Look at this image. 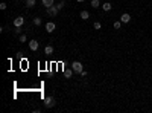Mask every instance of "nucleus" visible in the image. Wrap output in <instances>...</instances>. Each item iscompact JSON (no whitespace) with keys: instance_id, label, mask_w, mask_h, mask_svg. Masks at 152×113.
Here are the masks:
<instances>
[{"instance_id":"nucleus-18","label":"nucleus","mask_w":152,"mask_h":113,"mask_svg":"<svg viewBox=\"0 0 152 113\" xmlns=\"http://www.w3.org/2000/svg\"><path fill=\"white\" fill-rule=\"evenodd\" d=\"M120 26H122V21H116L114 23V29H120Z\"/></svg>"},{"instance_id":"nucleus-7","label":"nucleus","mask_w":152,"mask_h":113,"mask_svg":"<svg viewBox=\"0 0 152 113\" xmlns=\"http://www.w3.org/2000/svg\"><path fill=\"white\" fill-rule=\"evenodd\" d=\"M46 31H47V32H53V31H55V23H52V21L46 23Z\"/></svg>"},{"instance_id":"nucleus-21","label":"nucleus","mask_w":152,"mask_h":113,"mask_svg":"<svg viewBox=\"0 0 152 113\" xmlns=\"http://www.w3.org/2000/svg\"><path fill=\"white\" fill-rule=\"evenodd\" d=\"M14 32H15V34H20L21 29H20V28H15V31H14Z\"/></svg>"},{"instance_id":"nucleus-2","label":"nucleus","mask_w":152,"mask_h":113,"mask_svg":"<svg viewBox=\"0 0 152 113\" xmlns=\"http://www.w3.org/2000/svg\"><path fill=\"white\" fill-rule=\"evenodd\" d=\"M72 69L75 70L76 73H81L84 70L82 69V63H81V61H73V63H72Z\"/></svg>"},{"instance_id":"nucleus-16","label":"nucleus","mask_w":152,"mask_h":113,"mask_svg":"<svg viewBox=\"0 0 152 113\" xmlns=\"http://www.w3.org/2000/svg\"><path fill=\"white\" fill-rule=\"evenodd\" d=\"M93 28H94V29H101V28H102V25L99 23V21H94V25H93Z\"/></svg>"},{"instance_id":"nucleus-13","label":"nucleus","mask_w":152,"mask_h":113,"mask_svg":"<svg viewBox=\"0 0 152 113\" xmlns=\"http://www.w3.org/2000/svg\"><path fill=\"white\" fill-rule=\"evenodd\" d=\"M90 5L96 9V8H99V6H101V2H99V0H91V3H90Z\"/></svg>"},{"instance_id":"nucleus-19","label":"nucleus","mask_w":152,"mask_h":113,"mask_svg":"<svg viewBox=\"0 0 152 113\" xmlns=\"http://www.w3.org/2000/svg\"><path fill=\"white\" fill-rule=\"evenodd\" d=\"M20 41H21V43H23V41H26V35H24V34L20 35Z\"/></svg>"},{"instance_id":"nucleus-3","label":"nucleus","mask_w":152,"mask_h":113,"mask_svg":"<svg viewBox=\"0 0 152 113\" xmlns=\"http://www.w3.org/2000/svg\"><path fill=\"white\" fill-rule=\"evenodd\" d=\"M58 11H59V9H58L55 5H53V6H50V8H47V14H49L50 17H55V15L58 14Z\"/></svg>"},{"instance_id":"nucleus-8","label":"nucleus","mask_w":152,"mask_h":113,"mask_svg":"<svg viewBox=\"0 0 152 113\" xmlns=\"http://www.w3.org/2000/svg\"><path fill=\"white\" fill-rule=\"evenodd\" d=\"M73 72H75L73 69H66L64 70V76H66V78H70V76L73 75Z\"/></svg>"},{"instance_id":"nucleus-11","label":"nucleus","mask_w":152,"mask_h":113,"mask_svg":"<svg viewBox=\"0 0 152 113\" xmlns=\"http://www.w3.org/2000/svg\"><path fill=\"white\" fill-rule=\"evenodd\" d=\"M88 17H90L88 11H81V18H82V20H87Z\"/></svg>"},{"instance_id":"nucleus-10","label":"nucleus","mask_w":152,"mask_h":113,"mask_svg":"<svg viewBox=\"0 0 152 113\" xmlns=\"http://www.w3.org/2000/svg\"><path fill=\"white\" fill-rule=\"evenodd\" d=\"M111 8H113V6H111V3H108V2L102 5V9H103L105 12H106V11H111Z\"/></svg>"},{"instance_id":"nucleus-22","label":"nucleus","mask_w":152,"mask_h":113,"mask_svg":"<svg viewBox=\"0 0 152 113\" xmlns=\"http://www.w3.org/2000/svg\"><path fill=\"white\" fill-rule=\"evenodd\" d=\"M78 2H84V0H78Z\"/></svg>"},{"instance_id":"nucleus-5","label":"nucleus","mask_w":152,"mask_h":113,"mask_svg":"<svg viewBox=\"0 0 152 113\" xmlns=\"http://www.w3.org/2000/svg\"><path fill=\"white\" fill-rule=\"evenodd\" d=\"M38 47H40V44H38L37 40H31V41H29V49H31V50H34V52H35Z\"/></svg>"},{"instance_id":"nucleus-4","label":"nucleus","mask_w":152,"mask_h":113,"mask_svg":"<svg viewBox=\"0 0 152 113\" xmlns=\"http://www.w3.org/2000/svg\"><path fill=\"white\" fill-rule=\"evenodd\" d=\"M23 23H24V18L23 17H15L14 18V26L15 28H21V26H23Z\"/></svg>"},{"instance_id":"nucleus-17","label":"nucleus","mask_w":152,"mask_h":113,"mask_svg":"<svg viewBox=\"0 0 152 113\" xmlns=\"http://www.w3.org/2000/svg\"><path fill=\"white\" fill-rule=\"evenodd\" d=\"M64 5H66V2H59V3L56 5V8H58V9H62V8H64Z\"/></svg>"},{"instance_id":"nucleus-12","label":"nucleus","mask_w":152,"mask_h":113,"mask_svg":"<svg viewBox=\"0 0 152 113\" xmlns=\"http://www.w3.org/2000/svg\"><path fill=\"white\" fill-rule=\"evenodd\" d=\"M44 54H47V55L53 54V47H52V46H46V47H44Z\"/></svg>"},{"instance_id":"nucleus-1","label":"nucleus","mask_w":152,"mask_h":113,"mask_svg":"<svg viewBox=\"0 0 152 113\" xmlns=\"http://www.w3.org/2000/svg\"><path fill=\"white\" fill-rule=\"evenodd\" d=\"M44 105H46V109L55 107V98L53 96H46V99H44Z\"/></svg>"},{"instance_id":"nucleus-9","label":"nucleus","mask_w":152,"mask_h":113,"mask_svg":"<svg viewBox=\"0 0 152 113\" xmlns=\"http://www.w3.org/2000/svg\"><path fill=\"white\" fill-rule=\"evenodd\" d=\"M41 2H43L44 6H46V9L50 8V6H53V0H41Z\"/></svg>"},{"instance_id":"nucleus-6","label":"nucleus","mask_w":152,"mask_h":113,"mask_svg":"<svg viewBox=\"0 0 152 113\" xmlns=\"http://www.w3.org/2000/svg\"><path fill=\"white\" fill-rule=\"evenodd\" d=\"M120 21H122V23H129V21H131V15H129L128 12L122 14V17H120Z\"/></svg>"},{"instance_id":"nucleus-15","label":"nucleus","mask_w":152,"mask_h":113,"mask_svg":"<svg viewBox=\"0 0 152 113\" xmlns=\"http://www.w3.org/2000/svg\"><path fill=\"white\" fill-rule=\"evenodd\" d=\"M41 23H43V21H41V18H40V17H35V18H34V25H37V26H40Z\"/></svg>"},{"instance_id":"nucleus-14","label":"nucleus","mask_w":152,"mask_h":113,"mask_svg":"<svg viewBox=\"0 0 152 113\" xmlns=\"http://www.w3.org/2000/svg\"><path fill=\"white\" fill-rule=\"evenodd\" d=\"M35 6V0H26V8H32Z\"/></svg>"},{"instance_id":"nucleus-20","label":"nucleus","mask_w":152,"mask_h":113,"mask_svg":"<svg viewBox=\"0 0 152 113\" xmlns=\"http://www.w3.org/2000/svg\"><path fill=\"white\" fill-rule=\"evenodd\" d=\"M0 9H6V3H0Z\"/></svg>"}]
</instances>
